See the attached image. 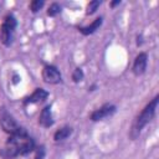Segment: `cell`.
<instances>
[{"instance_id": "cell-1", "label": "cell", "mask_w": 159, "mask_h": 159, "mask_svg": "<svg viewBox=\"0 0 159 159\" xmlns=\"http://www.w3.org/2000/svg\"><path fill=\"white\" fill-rule=\"evenodd\" d=\"M34 149H35V142L25 132L21 134L10 135L9 139L6 140L5 149L1 152V154L5 158H15L19 155H26Z\"/></svg>"}, {"instance_id": "cell-2", "label": "cell", "mask_w": 159, "mask_h": 159, "mask_svg": "<svg viewBox=\"0 0 159 159\" xmlns=\"http://www.w3.org/2000/svg\"><path fill=\"white\" fill-rule=\"evenodd\" d=\"M158 103H159V96L157 94V96L142 109V112L135 117V119H134V122H133V124H132V127H130V129H129V138H130L132 140H135V139L139 137L142 129L153 119V117H154V114H155V109H157V107H158Z\"/></svg>"}, {"instance_id": "cell-3", "label": "cell", "mask_w": 159, "mask_h": 159, "mask_svg": "<svg viewBox=\"0 0 159 159\" xmlns=\"http://www.w3.org/2000/svg\"><path fill=\"white\" fill-rule=\"evenodd\" d=\"M0 125L2 130L10 135H16V134H21L26 132L4 107L0 108Z\"/></svg>"}, {"instance_id": "cell-4", "label": "cell", "mask_w": 159, "mask_h": 159, "mask_svg": "<svg viewBox=\"0 0 159 159\" xmlns=\"http://www.w3.org/2000/svg\"><path fill=\"white\" fill-rule=\"evenodd\" d=\"M16 29V19L12 14L5 15L0 25V40L5 46H10L12 42V36Z\"/></svg>"}, {"instance_id": "cell-5", "label": "cell", "mask_w": 159, "mask_h": 159, "mask_svg": "<svg viewBox=\"0 0 159 159\" xmlns=\"http://www.w3.org/2000/svg\"><path fill=\"white\" fill-rule=\"evenodd\" d=\"M42 80L48 84H57L61 82V72L53 65H46L42 68Z\"/></svg>"}, {"instance_id": "cell-6", "label": "cell", "mask_w": 159, "mask_h": 159, "mask_svg": "<svg viewBox=\"0 0 159 159\" xmlns=\"http://www.w3.org/2000/svg\"><path fill=\"white\" fill-rule=\"evenodd\" d=\"M116 111H117V108H116L114 104H112V103H104L102 107L94 109L91 113L89 119L93 120V122H98V120H102V119H104L107 117H111L112 114L116 113Z\"/></svg>"}, {"instance_id": "cell-7", "label": "cell", "mask_w": 159, "mask_h": 159, "mask_svg": "<svg viewBox=\"0 0 159 159\" xmlns=\"http://www.w3.org/2000/svg\"><path fill=\"white\" fill-rule=\"evenodd\" d=\"M147 63H148V55L145 52H140L137 55L134 62H133V67L132 71L135 76H140L145 72L147 70Z\"/></svg>"}, {"instance_id": "cell-8", "label": "cell", "mask_w": 159, "mask_h": 159, "mask_svg": "<svg viewBox=\"0 0 159 159\" xmlns=\"http://www.w3.org/2000/svg\"><path fill=\"white\" fill-rule=\"evenodd\" d=\"M39 124L43 128H48L53 124V119H52V111H51V106H46L43 107V109L41 111L40 116H39Z\"/></svg>"}, {"instance_id": "cell-9", "label": "cell", "mask_w": 159, "mask_h": 159, "mask_svg": "<svg viewBox=\"0 0 159 159\" xmlns=\"http://www.w3.org/2000/svg\"><path fill=\"white\" fill-rule=\"evenodd\" d=\"M47 96H48V92L46 89H43V88H36L32 92L31 96H29V97L25 98L24 103L25 104H29V103H39V102L45 101L47 98Z\"/></svg>"}, {"instance_id": "cell-10", "label": "cell", "mask_w": 159, "mask_h": 159, "mask_svg": "<svg viewBox=\"0 0 159 159\" xmlns=\"http://www.w3.org/2000/svg\"><path fill=\"white\" fill-rule=\"evenodd\" d=\"M102 20H103L102 17H97V19H94V20L92 21L91 25L78 27V31H80L81 34H83V35H91V34H93V32L102 25Z\"/></svg>"}, {"instance_id": "cell-11", "label": "cell", "mask_w": 159, "mask_h": 159, "mask_svg": "<svg viewBox=\"0 0 159 159\" xmlns=\"http://www.w3.org/2000/svg\"><path fill=\"white\" fill-rule=\"evenodd\" d=\"M72 133V128L68 127V125H65L60 129H57L53 134V140L55 142H61V140H65L67 137H70V134Z\"/></svg>"}, {"instance_id": "cell-12", "label": "cell", "mask_w": 159, "mask_h": 159, "mask_svg": "<svg viewBox=\"0 0 159 159\" xmlns=\"http://www.w3.org/2000/svg\"><path fill=\"white\" fill-rule=\"evenodd\" d=\"M102 4V1H99V0H93V1H89L88 4H87V7H86V14L87 15H91V14H93L97 9H98V6Z\"/></svg>"}, {"instance_id": "cell-13", "label": "cell", "mask_w": 159, "mask_h": 159, "mask_svg": "<svg viewBox=\"0 0 159 159\" xmlns=\"http://www.w3.org/2000/svg\"><path fill=\"white\" fill-rule=\"evenodd\" d=\"M60 11H61V6L57 2H52L47 9V15L52 17V16H56L57 14H60Z\"/></svg>"}, {"instance_id": "cell-14", "label": "cell", "mask_w": 159, "mask_h": 159, "mask_svg": "<svg viewBox=\"0 0 159 159\" xmlns=\"http://www.w3.org/2000/svg\"><path fill=\"white\" fill-rule=\"evenodd\" d=\"M43 4H45L43 0H32V1L30 2V10H31L32 12H37V11L43 6Z\"/></svg>"}, {"instance_id": "cell-15", "label": "cell", "mask_w": 159, "mask_h": 159, "mask_svg": "<svg viewBox=\"0 0 159 159\" xmlns=\"http://www.w3.org/2000/svg\"><path fill=\"white\" fill-rule=\"evenodd\" d=\"M72 80H73L75 83H78V82H81L83 80V71H82V68H80V67L75 68V71L72 73Z\"/></svg>"}, {"instance_id": "cell-16", "label": "cell", "mask_w": 159, "mask_h": 159, "mask_svg": "<svg viewBox=\"0 0 159 159\" xmlns=\"http://www.w3.org/2000/svg\"><path fill=\"white\" fill-rule=\"evenodd\" d=\"M43 157H45V147H43V145H40V147L36 149L35 159H43Z\"/></svg>"}, {"instance_id": "cell-17", "label": "cell", "mask_w": 159, "mask_h": 159, "mask_svg": "<svg viewBox=\"0 0 159 159\" xmlns=\"http://www.w3.org/2000/svg\"><path fill=\"white\" fill-rule=\"evenodd\" d=\"M118 4H120V0H117V1H112L109 5H111V7H114L116 5H118Z\"/></svg>"}]
</instances>
